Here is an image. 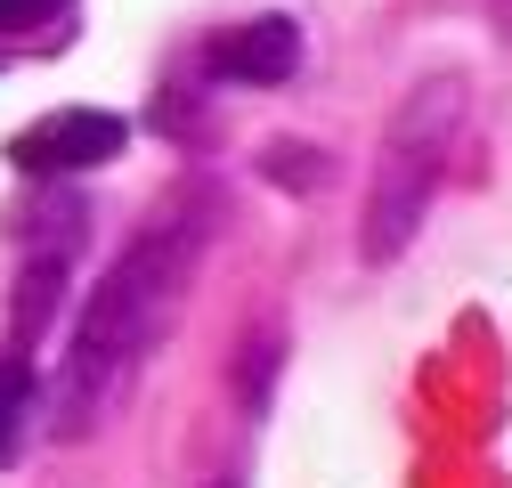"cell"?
I'll list each match as a JSON object with an SVG mask.
<instances>
[{
	"label": "cell",
	"instance_id": "cell-1",
	"mask_svg": "<svg viewBox=\"0 0 512 488\" xmlns=\"http://www.w3.org/2000/svg\"><path fill=\"white\" fill-rule=\"evenodd\" d=\"M204 244H212V204L187 196V204H171L163 220H147L139 244L90 285L82 326H74V350H66V375H57V399H49L57 440L98 432V415H106L122 391H131L139 358L171 334L187 285H196Z\"/></svg>",
	"mask_w": 512,
	"mask_h": 488
},
{
	"label": "cell",
	"instance_id": "cell-2",
	"mask_svg": "<svg viewBox=\"0 0 512 488\" xmlns=\"http://www.w3.org/2000/svg\"><path fill=\"white\" fill-rule=\"evenodd\" d=\"M464 114H472L464 74H431V82H415L391 106L382 147H374V179H366V220H358V253L374 269L399 261L415 244L439 179H447V155H456V139H464Z\"/></svg>",
	"mask_w": 512,
	"mask_h": 488
},
{
	"label": "cell",
	"instance_id": "cell-3",
	"mask_svg": "<svg viewBox=\"0 0 512 488\" xmlns=\"http://www.w3.org/2000/svg\"><path fill=\"white\" fill-rule=\"evenodd\" d=\"M122 155V114H98V106H66V114H41L33 131L9 139V163L25 179H74V171H98Z\"/></svg>",
	"mask_w": 512,
	"mask_h": 488
},
{
	"label": "cell",
	"instance_id": "cell-4",
	"mask_svg": "<svg viewBox=\"0 0 512 488\" xmlns=\"http://www.w3.org/2000/svg\"><path fill=\"white\" fill-rule=\"evenodd\" d=\"M204 66L228 74V82H285L301 66V25L293 17H252V25H236L204 49Z\"/></svg>",
	"mask_w": 512,
	"mask_h": 488
},
{
	"label": "cell",
	"instance_id": "cell-5",
	"mask_svg": "<svg viewBox=\"0 0 512 488\" xmlns=\"http://www.w3.org/2000/svg\"><path fill=\"white\" fill-rule=\"evenodd\" d=\"M74 25V0H0V66L25 49H57Z\"/></svg>",
	"mask_w": 512,
	"mask_h": 488
},
{
	"label": "cell",
	"instance_id": "cell-6",
	"mask_svg": "<svg viewBox=\"0 0 512 488\" xmlns=\"http://www.w3.org/2000/svg\"><path fill=\"white\" fill-rule=\"evenodd\" d=\"M25 399H33V366H25V350H9L0 358V456L25 440Z\"/></svg>",
	"mask_w": 512,
	"mask_h": 488
},
{
	"label": "cell",
	"instance_id": "cell-7",
	"mask_svg": "<svg viewBox=\"0 0 512 488\" xmlns=\"http://www.w3.org/2000/svg\"><path fill=\"white\" fill-rule=\"evenodd\" d=\"M317 163H326L317 147H285V139H277V147L261 155V171H269V179H293V188H317V179H326Z\"/></svg>",
	"mask_w": 512,
	"mask_h": 488
},
{
	"label": "cell",
	"instance_id": "cell-8",
	"mask_svg": "<svg viewBox=\"0 0 512 488\" xmlns=\"http://www.w3.org/2000/svg\"><path fill=\"white\" fill-rule=\"evenodd\" d=\"M220 488H228V480H220Z\"/></svg>",
	"mask_w": 512,
	"mask_h": 488
}]
</instances>
